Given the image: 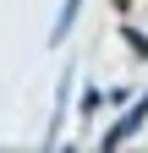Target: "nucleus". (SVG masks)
<instances>
[{
	"mask_svg": "<svg viewBox=\"0 0 148 153\" xmlns=\"http://www.w3.org/2000/svg\"><path fill=\"white\" fill-rule=\"evenodd\" d=\"M143 120H148V88L137 93V104H132V109H126V115H121V120H115V126H110V131H104V153H110V148H121V142H132Z\"/></svg>",
	"mask_w": 148,
	"mask_h": 153,
	"instance_id": "1",
	"label": "nucleus"
},
{
	"mask_svg": "<svg viewBox=\"0 0 148 153\" xmlns=\"http://www.w3.org/2000/svg\"><path fill=\"white\" fill-rule=\"evenodd\" d=\"M77 11H82V0H61V16H55V27H49V44H61V38L77 27Z\"/></svg>",
	"mask_w": 148,
	"mask_h": 153,
	"instance_id": "2",
	"label": "nucleus"
},
{
	"mask_svg": "<svg viewBox=\"0 0 148 153\" xmlns=\"http://www.w3.org/2000/svg\"><path fill=\"white\" fill-rule=\"evenodd\" d=\"M121 38H126V44H132V49H137V55H148V38H143V33H137V27H121Z\"/></svg>",
	"mask_w": 148,
	"mask_h": 153,
	"instance_id": "3",
	"label": "nucleus"
},
{
	"mask_svg": "<svg viewBox=\"0 0 148 153\" xmlns=\"http://www.w3.org/2000/svg\"><path fill=\"white\" fill-rule=\"evenodd\" d=\"M93 109H99V88H88V93H82V104H77V115H93Z\"/></svg>",
	"mask_w": 148,
	"mask_h": 153,
	"instance_id": "4",
	"label": "nucleus"
}]
</instances>
